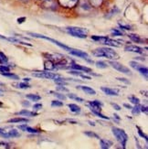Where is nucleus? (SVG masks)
I'll use <instances>...</instances> for the list:
<instances>
[{
	"label": "nucleus",
	"instance_id": "1",
	"mask_svg": "<svg viewBox=\"0 0 148 149\" xmlns=\"http://www.w3.org/2000/svg\"><path fill=\"white\" fill-rule=\"evenodd\" d=\"M92 55L96 57H104L109 60H118L119 55L114 50L109 48H98L92 51Z\"/></svg>",
	"mask_w": 148,
	"mask_h": 149
},
{
	"label": "nucleus",
	"instance_id": "2",
	"mask_svg": "<svg viewBox=\"0 0 148 149\" xmlns=\"http://www.w3.org/2000/svg\"><path fill=\"white\" fill-rule=\"evenodd\" d=\"M67 32L73 37L76 38H86L87 34H88V30L86 29L83 28H78V27H69L66 29Z\"/></svg>",
	"mask_w": 148,
	"mask_h": 149
},
{
	"label": "nucleus",
	"instance_id": "3",
	"mask_svg": "<svg viewBox=\"0 0 148 149\" xmlns=\"http://www.w3.org/2000/svg\"><path fill=\"white\" fill-rule=\"evenodd\" d=\"M112 131H113V135L116 137L117 141L120 142L121 145L123 146V148H125L126 142L128 140V136H127L126 133L124 130H122V129H119V128H116V127H113Z\"/></svg>",
	"mask_w": 148,
	"mask_h": 149
},
{
	"label": "nucleus",
	"instance_id": "4",
	"mask_svg": "<svg viewBox=\"0 0 148 149\" xmlns=\"http://www.w3.org/2000/svg\"><path fill=\"white\" fill-rule=\"evenodd\" d=\"M28 35H30V36H32V37H35V38H43V40H49V41H50V42H53L54 44H56V45H57V46H59L60 48L63 49L64 50L69 51V52L70 50L72 49V48H69V47L66 46V45H64L63 43H60V41H58V40H53V38H49V37H46V36H44V35L37 34V33H32V32H29Z\"/></svg>",
	"mask_w": 148,
	"mask_h": 149
},
{
	"label": "nucleus",
	"instance_id": "5",
	"mask_svg": "<svg viewBox=\"0 0 148 149\" xmlns=\"http://www.w3.org/2000/svg\"><path fill=\"white\" fill-rule=\"evenodd\" d=\"M92 38L93 40L96 41H99L101 44H104V45H108V46H112V47H119L120 44L115 41L113 40H111L107 37H99V36H92Z\"/></svg>",
	"mask_w": 148,
	"mask_h": 149
},
{
	"label": "nucleus",
	"instance_id": "6",
	"mask_svg": "<svg viewBox=\"0 0 148 149\" xmlns=\"http://www.w3.org/2000/svg\"><path fill=\"white\" fill-rule=\"evenodd\" d=\"M32 76L38 77V78H42V79H49V80H55L56 78L60 77L59 74H56L50 72H37L32 73Z\"/></svg>",
	"mask_w": 148,
	"mask_h": 149
},
{
	"label": "nucleus",
	"instance_id": "7",
	"mask_svg": "<svg viewBox=\"0 0 148 149\" xmlns=\"http://www.w3.org/2000/svg\"><path fill=\"white\" fill-rule=\"evenodd\" d=\"M110 65L115 69L116 70H118V72H122V73H124V74H127V75H131L132 72H131V70H129V68H127L125 66H124L123 64H121L117 61H110Z\"/></svg>",
	"mask_w": 148,
	"mask_h": 149
},
{
	"label": "nucleus",
	"instance_id": "8",
	"mask_svg": "<svg viewBox=\"0 0 148 149\" xmlns=\"http://www.w3.org/2000/svg\"><path fill=\"white\" fill-rule=\"evenodd\" d=\"M69 53H70V54H72V55H74V56L80 57V58H81V59H83V60H86L88 62L92 63V61H91V60L89 59V55H88L86 52H83V51H81V50H78V49H72V50L69 51Z\"/></svg>",
	"mask_w": 148,
	"mask_h": 149
},
{
	"label": "nucleus",
	"instance_id": "9",
	"mask_svg": "<svg viewBox=\"0 0 148 149\" xmlns=\"http://www.w3.org/2000/svg\"><path fill=\"white\" fill-rule=\"evenodd\" d=\"M124 49L126 51H130V52H135L139 54L144 53V49L140 48L138 46H134V45H127V46H125Z\"/></svg>",
	"mask_w": 148,
	"mask_h": 149
},
{
	"label": "nucleus",
	"instance_id": "10",
	"mask_svg": "<svg viewBox=\"0 0 148 149\" xmlns=\"http://www.w3.org/2000/svg\"><path fill=\"white\" fill-rule=\"evenodd\" d=\"M101 102L99 101H92L89 102V107L91 109V111H98L101 112Z\"/></svg>",
	"mask_w": 148,
	"mask_h": 149
},
{
	"label": "nucleus",
	"instance_id": "11",
	"mask_svg": "<svg viewBox=\"0 0 148 149\" xmlns=\"http://www.w3.org/2000/svg\"><path fill=\"white\" fill-rule=\"evenodd\" d=\"M1 135L4 138H13V137H19L20 136V134H19L16 129H12V130L6 132V133L4 132Z\"/></svg>",
	"mask_w": 148,
	"mask_h": 149
},
{
	"label": "nucleus",
	"instance_id": "12",
	"mask_svg": "<svg viewBox=\"0 0 148 149\" xmlns=\"http://www.w3.org/2000/svg\"><path fill=\"white\" fill-rule=\"evenodd\" d=\"M101 90L107 95H111V96H117L119 95V91L116 89H111V88H107V87H101Z\"/></svg>",
	"mask_w": 148,
	"mask_h": 149
},
{
	"label": "nucleus",
	"instance_id": "13",
	"mask_svg": "<svg viewBox=\"0 0 148 149\" xmlns=\"http://www.w3.org/2000/svg\"><path fill=\"white\" fill-rule=\"evenodd\" d=\"M59 2L61 6H66V8H73L78 2V0H59Z\"/></svg>",
	"mask_w": 148,
	"mask_h": 149
},
{
	"label": "nucleus",
	"instance_id": "14",
	"mask_svg": "<svg viewBox=\"0 0 148 149\" xmlns=\"http://www.w3.org/2000/svg\"><path fill=\"white\" fill-rule=\"evenodd\" d=\"M70 68L74 69V70H81V72H84L86 73H92V69H90L88 67L78 65V64H72V65H70Z\"/></svg>",
	"mask_w": 148,
	"mask_h": 149
},
{
	"label": "nucleus",
	"instance_id": "15",
	"mask_svg": "<svg viewBox=\"0 0 148 149\" xmlns=\"http://www.w3.org/2000/svg\"><path fill=\"white\" fill-rule=\"evenodd\" d=\"M18 128L20 129V130L24 131V132H28V133H31V134H38L40 131H38L37 129H34V128H31L29 127L28 125H19Z\"/></svg>",
	"mask_w": 148,
	"mask_h": 149
},
{
	"label": "nucleus",
	"instance_id": "16",
	"mask_svg": "<svg viewBox=\"0 0 148 149\" xmlns=\"http://www.w3.org/2000/svg\"><path fill=\"white\" fill-rule=\"evenodd\" d=\"M77 88H80L85 93H87L89 95H95L96 94V92H95V91L92 88H91V87H88V86H78Z\"/></svg>",
	"mask_w": 148,
	"mask_h": 149
},
{
	"label": "nucleus",
	"instance_id": "17",
	"mask_svg": "<svg viewBox=\"0 0 148 149\" xmlns=\"http://www.w3.org/2000/svg\"><path fill=\"white\" fill-rule=\"evenodd\" d=\"M128 37H129L130 40H132L133 42H136V43H141L143 44L144 43V40H142L139 36L137 35H134V34H129L128 35Z\"/></svg>",
	"mask_w": 148,
	"mask_h": 149
},
{
	"label": "nucleus",
	"instance_id": "18",
	"mask_svg": "<svg viewBox=\"0 0 148 149\" xmlns=\"http://www.w3.org/2000/svg\"><path fill=\"white\" fill-rule=\"evenodd\" d=\"M17 115H23V116H30V117L38 115L37 113H35L33 112H30V111H28V110H22V111L17 113Z\"/></svg>",
	"mask_w": 148,
	"mask_h": 149
},
{
	"label": "nucleus",
	"instance_id": "19",
	"mask_svg": "<svg viewBox=\"0 0 148 149\" xmlns=\"http://www.w3.org/2000/svg\"><path fill=\"white\" fill-rule=\"evenodd\" d=\"M44 68L46 70H49V72H50V70H52L55 69V64L53 63L52 61H48L45 62V65H44Z\"/></svg>",
	"mask_w": 148,
	"mask_h": 149
},
{
	"label": "nucleus",
	"instance_id": "20",
	"mask_svg": "<svg viewBox=\"0 0 148 149\" xmlns=\"http://www.w3.org/2000/svg\"><path fill=\"white\" fill-rule=\"evenodd\" d=\"M101 146L102 149H107V148H110V146L113 145V143L111 141L109 140H104V139H101Z\"/></svg>",
	"mask_w": 148,
	"mask_h": 149
},
{
	"label": "nucleus",
	"instance_id": "21",
	"mask_svg": "<svg viewBox=\"0 0 148 149\" xmlns=\"http://www.w3.org/2000/svg\"><path fill=\"white\" fill-rule=\"evenodd\" d=\"M1 75L5 76V77H8V78H10L12 80H19V77L17 75V74H14V73H10L9 72H0Z\"/></svg>",
	"mask_w": 148,
	"mask_h": 149
},
{
	"label": "nucleus",
	"instance_id": "22",
	"mask_svg": "<svg viewBox=\"0 0 148 149\" xmlns=\"http://www.w3.org/2000/svg\"><path fill=\"white\" fill-rule=\"evenodd\" d=\"M70 74H73V75H77V76H80L81 77L82 79H87V80H91V77H89V76H86L85 74H83L81 72H76V70H70L69 72Z\"/></svg>",
	"mask_w": 148,
	"mask_h": 149
},
{
	"label": "nucleus",
	"instance_id": "23",
	"mask_svg": "<svg viewBox=\"0 0 148 149\" xmlns=\"http://www.w3.org/2000/svg\"><path fill=\"white\" fill-rule=\"evenodd\" d=\"M14 86H16V88H19V89H29L30 86L28 83L26 82H20V83H14L13 84Z\"/></svg>",
	"mask_w": 148,
	"mask_h": 149
},
{
	"label": "nucleus",
	"instance_id": "24",
	"mask_svg": "<svg viewBox=\"0 0 148 149\" xmlns=\"http://www.w3.org/2000/svg\"><path fill=\"white\" fill-rule=\"evenodd\" d=\"M28 99L31 100V101H34V102H38V101H40L41 99V97L40 95H38V94H28L27 96Z\"/></svg>",
	"mask_w": 148,
	"mask_h": 149
},
{
	"label": "nucleus",
	"instance_id": "25",
	"mask_svg": "<svg viewBox=\"0 0 148 149\" xmlns=\"http://www.w3.org/2000/svg\"><path fill=\"white\" fill-rule=\"evenodd\" d=\"M28 120L26 118H13L8 120V123H13V124H15V123H28Z\"/></svg>",
	"mask_w": 148,
	"mask_h": 149
},
{
	"label": "nucleus",
	"instance_id": "26",
	"mask_svg": "<svg viewBox=\"0 0 148 149\" xmlns=\"http://www.w3.org/2000/svg\"><path fill=\"white\" fill-rule=\"evenodd\" d=\"M68 106H69L70 111L73 112V113H80L81 112V108L78 105L73 104V103H72V104H69Z\"/></svg>",
	"mask_w": 148,
	"mask_h": 149
},
{
	"label": "nucleus",
	"instance_id": "27",
	"mask_svg": "<svg viewBox=\"0 0 148 149\" xmlns=\"http://www.w3.org/2000/svg\"><path fill=\"white\" fill-rule=\"evenodd\" d=\"M137 70L138 72L142 74V75H144L145 76V79H147V74H148V70H147V68L146 67H139L138 69H137Z\"/></svg>",
	"mask_w": 148,
	"mask_h": 149
},
{
	"label": "nucleus",
	"instance_id": "28",
	"mask_svg": "<svg viewBox=\"0 0 148 149\" xmlns=\"http://www.w3.org/2000/svg\"><path fill=\"white\" fill-rule=\"evenodd\" d=\"M90 3L92 6H95V8H98L102 4V0H89Z\"/></svg>",
	"mask_w": 148,
	"mask_h": 149
},
{
	"label": "nucleus",
	"instance_id": "29",
	"mask_svg": "<svg viewBox=\"0 0 148 149\" xmlns=\"http://www.w3.org/2000/svg\"><path fill=\"white\" fill-rule=\"evenodd\" d=\"M68 97H69V98H70V99H72V100L78 101V102H84V100H83L82 98H80V97L76 96L75 94H72V93L68 94Z\"/></svg>",
	"mask_w": 148,
	"mask_h": 149
},
{
	"label": "nucleus",
	"instance_id": "30",
	"mask_svg": "<svg viewBox=\"0 0 148 149\" xmlns=\"http://www.w3.org/2000/svg\"><path fill=\"white\" fill-rule=\"evenodd\" d=\"M95 64H96V67L99 69H106L108 67L107 64L104 61H97Z\"/></svg>",
	"mask_w": 148,
	"mask_h": 149
},
{
	"label": "nucleus",
	"instance_id": "31",
	"mask_svg": "<svg viewBox=\"0 0 148 149\" xmlns=\"http://www.w3.org/2000/svg\"><path fill=\"white\" fill-rule=\"evenodd\" d=\"M128 99H129V101L133 103V104H139V102H140V100L138 98H136L135 96H130V97H128Z\"/></svg>",
	"mask_w": 148,
	"mask_h": 149
},
{
	"label": "nucleus",
	"instance_id": "32",
	"mask_svg": "<svg viewBox=\"0 0 148 149\" xmlns=\"http://www.w3.org/2000/svg\"><path fill=\"white\" fill-rule=\"evenodd\" d=\"M84 134H86L87 136L89 137H93V138H97V139H100V136L97 134H95L93 132H85Z\"/></svg>",
	"mask_w": 148,
	"mask_h": 149
},
{
	"label": "nucleus",
	"instance_id": "33",
	"mask_svg": "<svg viewBox=\"0 0 148 149\" xmlns=\"http://www.w3.org/2000/svg\"><path fill=\"white\" fill-rule=\"evenodd\" d=\"M8 58H6V56L3 53V52H0V63H6L8 62Z\"/></svg>",
	"mask_w": 148,
	"mask_h": 149
},
{
	"label": "nucleus",
	"instance_id": "34",
	"mask_svg": "<svg viewBox=\"0 0 148 149\" xmlns=\"http://www.w3.org/2000/svg\"><path fill=\"white\" fill-rule=\"evenodd\" d=\"M94 114H96L97 116H99L100 118H102V119H105V120H109V117H107V116L104 115L102 113H101V112H98V111H92Z\"/></svg>",
	"mask_w": 148,
	"mask_h": 149
},
{
	"label": "nucleus",
	"instance_id": "35",
	"mask_svg": "<svg viewBox=\"0 0 148 149\" xmlns=\"http://www.w3.org/2000/svg\"><path fill=\"white\" fill-rule=\"evenodd\" d=\"M62 105H63V102L60 101H52V102H51V106H53V107H60Z\"/></svg>",
	"mask_w": 148,
	"mask_h": 149
},
{
	"label": "nucleus",
	"instance_id": "36",
	"mask_svg": "<svg viewBox=\"0 0 148 149\" xmlns=\"http://www.w3.org/2000/svg\"><path fill=\"white\" fill-rule=\"evenodd\" d=\"M132 112H133V114H138V113L141 112V111H140V106H139V104H136L135 107L132 108Z\"/></svg>",
	"mask_w": 148,
	"mask_h": 149
},
{
	"label": "nucleus",
	"instance_id": "37",
	"mask_svg": "<svg viewBox=\"0 0 148 149\" xmlns=\"http://www.w3.org/2000/svg\"><path fill=\"white\" fill-rule=\"evenodd\" d=\"M9 72V67L1 65L0 66V72Z\"/></svg>",
	"mask_w": 148,
	"mask_h": 149
},
{
	"label": "nucleus",
	"instance_id": "38",
	"mask_svg": "<svg viewBox=\"0 0 148 149\" xmlns=\"http://www.w3.org/2000/svg\"><path fill=\"white\" fill-rule=\"evenodd\" d=\"M51 93H52V92H51ZM54 93V95H55L56 97H58V98L60 99V100H62V101L66 100V96H65V95L60 94V93Z\"/></svg>",
	"mask_w": 148,
	"mask_h": 149
},
{
	"label": "nucleus",
	"instance_id": "39",
	"mask_svg": "<svg viewBox=\"0 0 148 149\" xmlns=\"http://www.w3.org/2000/svg\"><path fill=\"white\" fill-rule=\"evenodd\" d=\"M130 65H131L132 68L135 69V70H137V69L140 67V64H138V63L135 62V61H131V62H130Z\"/></svg>",
	"mask_w": 148,
	"mask_h": 149
},
{
	"label": "nucleus",
	"instance_id": "40",
	"mask_svg": "<svg viewBox=\"0 0 148 149\" xmlns=\"http://www.w3.org/2000/svg\"><path fill=\"white\" fill-rule=\"evenodd\" d=\"M111 31H112V33L114 36H122V35H123V34H122V32L119 31V30H117V29H112Z\"/></svg>",
	"mask_w": 148,
	"mask_h": 149
},
{
	"label": "nucleus",
	"instance_id": "41",
	"mask_svg": "<svg viewBox=\"0 0 148 149\" xmlns=\"http://www.w3.org/2000/svg\"><path fill=\"white\" fill-rule=\"evenodd\" d=\"M57 90L58 91H61V92H66V93L69 92V90L67 88H65V87H63L62 85H59V86H58L57 87Z\"/></svg>",
	"mask_w": 148,
	"mask_h": 149
},
{
	"label": "nucleus",
	"instance_id": "42",
	"mask_svg": "<svg viewBox=\"0 0 148 149\" xmlns=\"http://www.w3.org/2000/svg\"><path fill=\"white\" fill-rule=\"evenodd\" d=\"M41 108H42V104H40V103H36L33 106V109L36 110V111H38V110H40Z\"/></svg>",
	"mask_w": 148,
	"mask_h": 149
},
{
	"label": "nucleus",
	"instance_id": "43",
	"mask_svg": "<svg viewBox=\"0 0 148 149\" xmlns=\"http://www.w3.org/2000/svg\"><path fill=\"white\" fill-rule=\"evenodd\" d=\"M119 26L122 28V29H126V30H129L131 29V27L130 26H126V25H123L122 23H119Z\"/></svg>",
	"mask_w": 148,
	"mask_h": 149
},
{
	"label": "nucleus",
	"instance_id": "44",
	"mask_svg": "<svg viewBox=\"0 0 148 149\" xmlns=\"http://www.w3.org/2000/svg\"><path fill=\"white\" fill-rule=\"evenodd\" d=\"M138 133H139V134L141 135V136H142V137H144V138H145V140L147 141V135H146V134H144V133H143L142 131L140 130L139 128H138Z\"/></svg>",
	"mask_w": 148,
	"mask_h": 149
},
{
	"label": "nucleus",
	"instance_id": "45",
	"mask_svg": "<svg viewBox=\"0 0 148 149\" xmlns=\"http://www.w3.org/2000/svg\"><path fill=\"white\" fill-rule=\"evenodd\" d=\"M117 80L120 81H123V82H125V83H129L130 84V81H127L126 79H124V78H117Z\"/></svg>",
	"mask_w": 148,
	"mask_h": 149
},
{
	"label": "nucleus",
	"instance_id": "46",
	"mask_svg": "<svg viewBox=\"0 0 148 149\" xmlns=\"http://www.w3.org/2000/svg\"><path fill=\"white\" fill-rule=\"evenodd\" d=\"M0 146H3V147H6V148H9V144L8 143H4V142H0Z\"/></svg>",
	"mask_w": 148,
	"mask_h": 149
},
{
	"label": "nucleus",
	"instance_id": "47",
	"mask_svg": "<svg viewBox=\"0 0 148 149\" xmlns=\"http://www.w3.org/2000/svg\"><path fill=\"white\" fill-rule=\"evenodd\" d=\"M140 111L144 112L145 113H147V107H144V106H140Z\"/></svg>",
	"mask_w": 148,
	"mask_h": 149
},
{
	"label": "nucleus",
	"instance_id": "48",
	"mask_svg": "<svg viewBox=\"0 0 148 149\" xmlns=\"http://www.w3.org/2000/svg\"><path fill=\"white\" fill-rule=\"evenodd\" d=\"M112 105L115 108V110H117V111H120L121 110V107L118 104H116V103H112Z\"/></svg>",
	"mask_w": 148,
	"mask_h": 149
},
{
	"label": "nucleus",
	"instance_id": "49",
	"mask_svg": "<svg viewBox=\"0 0 148 149\" xmlns=\"http://www.w3.org/2000/svg\"><path fill=\"white\" fill-rule=\"evenodd\" d=\"M25 19H26L25 17H21V18H18V19H17V22H18L19 24H21V23H23V22H24V20H25Z\"/></svg>",
	"mask_w": 148,
	"mask_h": 149
},
{
	"label": "nucleus",
	"instance_id": "50",
	"mask_svg": "<svg viewBox=\"0 0 148 149\" xmlns=\"http://www.w3.org/2000/svg\"><path fill=\"white\" fill-rule=\"evenodd\" d=\"M22 104H23L24 106H27V107L30 106V103H29V102H22Z\"/></svg>",
	"mask_w": 148,
	"mask_h": 149
},
{
	"label": "nucleus",
	"instance_id": "51",
	"mask_svg": "<svg viewBox=\"0 0 148 149\" xmlns=\"http://www.w3.org/2000/svg\"><path fill=\"white\" fill-rule=\"evenodd\" d=\"M124 107H126V108H128V109H132V108H133L130 104H127V103H124Z\"/></svg>",
	"mask_w": 148,
	"mask_h": 149
},
{
	"label": "nucleus",
	"instance_id": "52",
	"mask_svg": "<svg viewBox=\"0 0 148 149\" xmlns=\"http://www.w3.org/2000/svg\"><path fill=\"white\" fill-rule=\"evenodd\" d=\"M0 38H2V40H6V38H6V37H4V36H2V35H0Z\"/></svg>",
	"mask_w": 148,
	"mask_h": 149
},
{
	"label": "nucleus",
	"instance_id": "53",
	"mask_svg": "<svg viewBox=\"0 0 148 149\" xmlns=\"http://www.w3.org/2000/svg\"><path fill=\"white\" fill-rule=\"evenodd\" d=\"M23 81L26 82V81H29V79H28V78H25V79H23Z\"/></svg>",
	"mask_w": 148,
	"mask_h": 149
},
{
	"label": "nucleus",
	"instance_id": "54",
	"mask_svg": "<svg viewBox=\"0 0 148 149\" xmlns=\"http://www.w3.org/2000/svg\"><path fill=\"white\" fill-rule=\"evenodd\" d=\"M4 132H5V131L3 130V129H2V128H0V135H1Z\"/></svg>",
	"mask_w": 148,
	"mask_h": 149
},
{
	"label": "nucleus",
	"instance_id": "55",
	"mask_svg": "<svg viewBox=\"0 0 148 149\" xmlns=\"http://www.w3.org/2000/svg\"><path fill=\"white\" fill-rule=\"evenodd\" d=\"M114 117H115V118H116V119H118V120L120 119V118H119V116H118L117 114H114Z\"/></svg>",
	"mask_w": 148,
	"mask_h": 149
},
{
	"label": "nucleus",
	"instance_id": "56",
	"mask_svg": "<svg viewBox=\"0 0 148 149\" xmlns=\"http://www.w3.org/2000/svg\"><path fill=\"white\" fill-rule=\"evenodd\" d=\"M89 124H90V125H95L93 124V123H92V122H89Z\"/></svg>",
	"mask_w": 148,
	"mask_h": 149
},
{
	"label": "nucleus",
	"instance_id": "57",
	"mask_svg": "<svg viewBox=\"0 0 148 149\" xmlns=\"http://www.w3.org/2000/svg\"><path fill=\"white\" fill-rule=\"evenodd\" d=\"M2 105H3V103H2L1 102H0V106H2Z\"/></svg>",
	"mask_w": 148,
	"mask_h": 149
},
{
	"label": "nucleus",
	"instance_id": "58",
	"mask_svg": "<svg viewBox=\"0 0 148 149\" xmlns=\"http://www.w3.org/2000/svg\"><path fill=\"white\" fill-rule=\"evenodd\" d=\"M0 93H2V91H1V90H0Z\"/></svg>",
	"mask_w": 148,
	"mask_h": 149
},
{
	"label": "nucleus",
	"instance_id": "59",
	"mask_svg": "<svg viewBox=\"0 0 148 149\" xmlns=\"http://www.w3.org/2000/svg\"><path fill=\"white\" fill-rule=\"evenodd\" d=\"M24 1H28V0H24Z\"/></svg>",
	"mask_w": 148,
	"mask_h": 149
}]
</instances>
